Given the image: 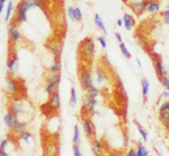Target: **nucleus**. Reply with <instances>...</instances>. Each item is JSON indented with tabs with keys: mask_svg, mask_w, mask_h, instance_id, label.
Instances as JSON below:
<instances>
[{
	"mask_svg": "<svg viewBox=\"0 0 169 156\" xmlns=\"http://www.w3.org/2000/svg\"><path fill=\"white\" fill-rule=\"evenodd\" d=\"M31 9L27 3L26 0H22L19 1V3L17 5V9H16V17L19 23H24L27 20V11Z\"/></svg>",
	"mask_w": 169,
	"mask_h": 156,
	"instance_id": "f257e3e1",
	"label": "nucleus"
},
{
	"mask_svg": "<svg viewBox=\"0 0 169 156\" xmlns=\"http://www.w3.org/2000/svg\"><path fill=\"white\" fill-rule=\"evenodd\" d=\"M6 91L10 95H17L19 92V84L11 76H7L6 78Z\"/></svg>",
	"mask_w": 169,
	"mask_h": 156,
	"instance_id": "f03ea898",
	"label": "nucleus"
},
{
	"mask_svg": "<svg viewBox=\"0 0 169 156\" xmlns=\"http://www.w3.org/2000/svg\"><path fill=\"white\" fill-rule=\"evenodd\" d=\"M80 48H81V51L84 53V56L91 57L95 52V45H94V41L91 37H87L84 39V42L80 44Z\"/></svg>",
	"mask_w": 169,
	"mask_h": 156,
	"instance_id": "7ed1b4c3",
	"label": "nucleus"
},
{
	"mask_svg": "<svg viewBox=\"0 0 169 156\" xmlns=\"http://www.w3.org/2000/svg\"><path fill=\"white\" fill-rule=\"evenodd\" d=\"M81 124H82V129H84V135H86L88 138H90V137L96 138V131H95V128H94V126H93V123H91L89 120L86 119V118H82Z\"/></svg>",
	"mask_w": 169,
	"mask_h": 156,
	"instance_id": "20e7f679",
	"label": "nucleus"
},
{
	"mask_svg": "<svg viewBox=\"0 0 169 156\" xmlns=\"http://www.w3.org/2000/svg\"><path fill=\"white\" fill-rule=\"evenodd\" d=\"M46 48L49 49L51 52L54 54L56 57H60L62 53V43L59 42L58 40H51L47 42Z\"/></svg>",
	"mask_w": 169,
	"mask_h": 156,
	"instance_id": "39448f33",
	"label": "nucleus"
},
{
	"mask_svg": "<svg viewBox=\"0 0 169 156\" xmlns=\"http://www.w3.org/2000/svg\"><path fill=\"white\" fill-rule=\"evenodd\" d=\"M80 83L84 90L87 91L89 87L93 85V77H91V73L88 70H84L80 75Z\"/></svg>",
	"mask_w": 169,
	"mask_h": 156,
	"instance_id": "423d86ee",
	"label": "nucleus"
},
{
	"mask_svg": "<svg viewBox=\"0 0 169 156\" xmlns=\"http://www.w3.org/2000/svg\"><path fill=\"white\" fill-rule=\"evenodd\" d=\"M8 34H9V37L14 42H18L20 40V32L18 30V26H17L16 23H10L9 27H8Z\"/></svg>",
	"mask_w": 169,
	"mask_h": 156,
	"instance_id": "0eeeda50",
	"label": "nucleus"
},
{
	"mask_svg": "<svg viewBox=\"0 0 169 156\" xmlns=\"http://www.w3.org/2000/svg\"><path fill=\"white\" fill-rule=\"evenodd\" d=\"M49 106L51 108V110H59L60 108V94H59L58 91H53L51 93V97H50V101H49Z\"/></svg>",
	"mask_w": 169,
	"mask_h": 156,
	"instance_id": "6e6552de",
	"label": "nucleus"
},
{
	"mask_svg": "<svg viewBox=\"0 0 169 156\" xmlns=\"http://www.w3.org/2000/svg\"><path fill=\"white\" fill-rule=\"evenodd\" d=\"M10 111H11V113H13L14 116H15V119H16V118H18V116L24 112V103L22 101H16V102H14V103L11 104Z\"/></svg>",
	"mask_w": 169,
	"mask_h": 156,
	"instance_id": "1a4fd4ad",
	"label": "nucleus"
},
{
	"mask_svg": "<svg viewBox=\"0 0 169 156\" xmlns=\"http://www.w3.org/2000/svg\"><path fill=\"white\" fill-rule=\"evenodd\" d=\"M96 99H94V97H90L88 96L86 97V100H84V109L87 110L88 112L90 113V114H94L95 113V106H96Z\"/></svg>",
	"mask_w": 169,
	"mask_h": 156,
	"instance_id": "9d476101",
	"label": "nucleus"
},
{
	"mask_svg": "<svg viewBox=\"0 0 169 156\" xmlns=\"http://www.w3.org/2000/svg\"><path fill=\"white\" fill-rule=\"evenodd\" d=\"M11 129H13V131L15 133L20 135V133H24V131L26 130V123H24V122H22V121H18L17 119H15L13 122Z\"/></svg>",
	"mask_w": 169,
	"mask_h": 156,
	"instance_id": "9b49d317",
	"label": "nucleus"
},
{
	"mask_svg": "<svg viewBox=\"0 0 169 156\" xmlns=\"http://www.w3.org/2000/svg\"><path fill=\"white\" fill-rule=\"evenodd\" d=\"M149 2H150L149 0H143L141 2H134L133 5H132V8H133V10L138 14V15H140V14H142L143 11L146 9V7H148Z\"/></svg>",
	"mask_w": 169,
	"mask_h": 156,
	"instance_id": "f8f14e48",
	"label": "nucleus"
},
{
	"mask_svg": "<svg viewBox=\"0 0 169 156\" xmlns=\"http://www.w3.org/2000/svg\"><path fill=\"white\" fill-rule=\"evenodd\" d=\"M156 73H157V75H158V77H159V78L167 74L166 67L163 66V60H161V59H157L156 60Z\"/></svg>",
	"mask_w": 169,
	"mask_h": 156,
	"instance_id": "ddd939ff",
	"label": "nucleus"
},
{
	"mask_svg": "<svg viewBox=\"0 0 169 156\" xmlns=\"http://www.w3.org/2000/svg\"><path fill=\"white\" fill-rule=\"evenodd\" d=\"M17 66H18V58H17L16 56L8 59V61H7V68H8V71H9V73L13 74L15 68H17Z\"/></svg>",
	"mask_w": 169,
	"mask_h": 156,
	"instance_id": "4468645a",
	"label": "nucleus"
},
{
	"mask_svg": "<svg viewBox=\"0 0 169 156\" xmlns=\"http://www.w3.org/2000/svg\"><path fill=\"white\" fill-rule=\"evenodd\" d=\"M132 17H131L130 14H124V17H123V23L124 25H125V27H126V30L131 31L132 28H133V22H132Z\"/></svg>",
	"mask_w": 169,
	"mask_h": 156,
	"instance_id": "2eb2a0df",
	"label": "nucleus"
},
{
	"mask_svg": "<svg viewBox=\"0 0 169 156\" xmlns=\"http://www.w3.org/2000/svg\"><path fill=\"white\" fill-rule=\"evenodd\" d=\"M93 150L96 155H101L103 153V147H101V143L97 138H95L94 141H93Z\"/></svg>",
	"mask_w": 169,
	"mask_h": 156,
	"instance_id": "dca6fc26",
	"label": "nucleus"
},
{
	"mask_svg": "<svg viewBox=\"0 0 169 156\" xmlns=\"http://www.w3.org/2000/svg\"><path fill=\"white\" fill-rule=\"evenodd\" d=\"M5 124H6L8 128H10L11 129V127H13V122L14 120H15V116H14V114L11 113V111H8V112L6 113V116H5Z\"/></svg>",
	"mask_w": 169,
	"mask_h": 156,
	"instance_id": "f3484780",
	"label": "nucleus"
},
{
	"mask_svg": "<svg viewBox=\"0 0 169 156\" xmlns=\"http://www.w3.org/2000/svg\"><path fill=\"white\" fill-rule=\"evenodd\" d=\"M60 57H56L54 58V61H53V65L51 66L50 70H51V73H60V70H61V62H60V59H59Z\"/></svg>",
	"mask_w": 169,
	"mask_h": 156,
	"instance_id": "a211bd4d",
	"label": "nucleus"
},
{
	"mask_svg": "<svg viewBox=\"0 0 169 156\" xmlns=\"http://www.w3.org/2000/svg\"><path fill=\"white\" fill-rule=\"evenodd\" d=\"M95 24H96V25L99 27V30H101L103 32H104V33H107L106 27H105V25H104V22H103L101 17L99 16L98 14H96V15H95Z\"/></svg>",
	"mask_w": 169,
	"mask_h": 156,
	"instance_id": "6ab92c4d",
	"label": "nucleus"
},
{
	"mask_svg": "<svg viewBox=\"0 0 169 156\" xmlns=\"http://www.w3.org/2000/svg\"><path fill=\"white\" fill-rule=\"evenodd\" d=\"M141 85H142V94L143 96H146L149 94L150 90V83L148 79H142L141 80Z\"/></svg>",
	"mask_w": 169,
	"mask_h": 156,
	"instance_id": "aec40b11",
	"label": "nucleus"
},
{
	"mask_svg": "<svg viewBox=\"0 0 169 156\" xmlns=\"http://www.w3.org/2000/svg\"><path fill=\"white\" fill-rule=\"evenodd\" d=\"M80 130H79V126L76 124L75 126V133H73V144L75 145H79L80 144Z\"/></svg>",
	"mask_w": 169,
	"mask_h": 156,
	"instance_id": "412c9836",
	"label": "nucleus"
},
{
	"mask_svg": "<svg viewBox=\"0 0 169 156\" xmlns=\"http://www.w3.org/2000/svg\"><path fill=\"white\" fill-rule=\"evenodd\" d=\"M160 9V5L158 2H149L148 7H146V10L149 11V13H157V11H159Z\"/></svg>",
	"mask_w": 169,
	"mask_h": 156,
	"instance_id": "4be33fe9",
	"label": "nucleus"
},
{
	"mask_svg": "<svg viewBox=\"0 0 169 156\" xmlns=\"http://www.w3.org/2000/svg\"><path fill=\"white\" fill-rule=\"evenodd\" d=\"M87 95L90 97H94V99H96V97L98 96V94H99V91H98V88L96 86H94V85H91L89 88L87 90Z\"/></svg>",
	"mask_w": 169,
	"mask_h": 156,
	"instance_id": "5701e85b",
	"label": "nucleus"
},
{
	"mask_svg": "<svg viewBox=\"0 0 169 156\" xmlns=\"http://www.w3.org/2000/svg\"><path fill=\"white\" fill-rule=\"evenodd\" d=\"M58 85H59V84L54 83V82H49V84H47V85H46V87H45V92L47 94H51L53 91L56 90Z\"/></svg>",
	"mask_w": 169,
	"mask_h": 156,
	"instance_id": "b1692460",
	"label": "nucleus"
},
{
	"mask_svg": "<svg viewBox=\"0 0 169 156\" xmlns=\"http://www.w3.org/2000/svg\"><path fill=\"white\" fill-rule=\"evenodd\" d=\"M27 3H28L29 8H33V7H39V8H43L42 6V0H26Z\"/></svg>",
	"mask_w": 169,
	"mask_h": 156,
	"instance_id": "393cba45",
	"label": "nucleus"
},
{
	"mask_svg": "<svg viewBox=\"0 0 169 156\" xmlns=\"http://www.w3.org/2000/svg\"><path fill=\"white\" fill-rule=\"evenodd\" d=\"M77 104V94H76V88L71 87V99H70V105L75 108Z\"/></svg>",
	"mask_w": 169,
	"mask_h": 156,
	"instance_id": "a878e982",
	"label": "nucleus"
},
{
	"mask_svg": "<svg viewBox=\"0 0 169 156\" xmlns=\"http://www.w3.org/2000/svg\"><path fill=\"white\" fill-rule=\"evenodd\" d=\"M13 8H14V6H13V1L10 0L9 1V3H8V7H7V13H6V17H5V22H9V17H10V15H11V13H13Z\"/></svg>",
	"mask_w": 169,
	"mask_h": 156,
	"instance_id": "bb28decb",
	"label": "nucleus"
},
{
	"mask_svg": "<svg viewBox=\"0 0 169 156\" xmlns=\"http://www.w3.org/2000/svg\"><path fill=\"white\" fill-rule=\"evenodd\" d=\"M96 73H97V83L98 84H101L103 82H104V79H105L104 73H103L101 68H99V67H98L97 70H96Z\"/></svg>",
	"mask_w": 169,
	"mask_h": 156,
	"instance_id": "cd10ccee",
	"label": "nucleus"
},
{
	"mask_svg": "<svg viewBox=\"0 0 169 156\" xmlns=\"http://www.w3.org/2000/svg\"><path fill=\"white\" fill-rule=\"evenodd\" d=\"M168 119H169V111H167V110L160 111V114H159V120L160 121L165 122V121H167Z\"/></svg>",
	"mask_w": 169,
	"mask_h": 156,
	"instance_id": "c85d7f7f",
	"label": "nucleus"
},
{
	"mask_svg": "<svg viewBox=\"0 0 169 156\" xmlns=\"http://www.w3.org/2000/svg\"><path fill=\"white\" fill-rule=\"evenodd\" d=\"M137 153H138V156H146V155H149V153H148L146 148L143 146V145H139V148L137 150Z\"/></svg>",
	"mask_w": 169,
	"mask_h": 156,
	"instance_id": "c756f323",
	"label": "nucleus"
},
{
	"mask_svg": "<svg viewBox=\"0 0 169 156\" xmlns=\"http://www.w3.org/2000/svg\"><path fill=\"white\" fill-rule=\"evenodd\" d=\"M160 80H161V84L163 86L166 87V90H169V76L168 75H163V77H160Z\"/></svg>",
	"mask_w": 169,
	"mask_h": 156,
	"instance_id": "7c9ffc66",
	"label": "nucleus"
},
{
	"mask_svg": "<svg viewBox=\"0 0 169 156\" xmlns=\"http://www.w3.org/2000/svg\"><path fill=\"white\" fill-rule=\"evenodd\" d=\"M31 138H32V133H29V131H27V130H25L24 133H20V139L25 140V141H28Z\"/></svg>",
	"mask_w": 169,
	"mask_h": 156,
	"instance_id": "2f4dec72",
	"label": "nucleus"
},
{
	"mask_svg": "<svg viewBox=\"0 0 169 156\" xmlns=\"http://www.w3.org/2000/svg\"><path fill=\"white\" fill-rule=\"evenodd\" d=\"M120 48H121V51H122V53H123L124 56L126 57V58H131V53L129 52V50H127V48H126V45H125V44L121 42Z\"/></svg>",
	"mask_w": 169,
	"mask_h": 156,
	"instance_id": "473e14b6",
	"label": "nucleus"
},
{
	"mask_svg": "<svg viewBox=\"0 0 169 156\" xmlns=\"http://www.w3.org/2000/svg\"><path fill=\"white\" fill-rule=\"evenodd\" d=\"M75 18H76V20L82 19V13H81V9H80L79 7H76L75 8Z\"/></svg>",
	"mask_w": 169,
	"mask_h": 156,
	"instance_id": "72a5a7b5",
	"label": "nucleus"
},
{
	"mask_svg": "<svg viewBox=\"0 0 169 156\" xmlns=\"http://www.w3.org/2000/svg\"><path fill=\"white\" fill-rule=\"evenodd\" d=\"M138 130H139V133H140V135L142 136V138H143V140L146 141V139H148V135H146V130L143 129L142 127H140L139 124H138Z\"/></svg>",
	"mask_w": 169,
	"mask_h": 156,
	"instance_id": "f704fd0d",
	"label": "nucleus"
},
{
	"mask_svg": "<svg viewBox=\"0 0 169 156\" xmlns=\"http://www.w3.org/2000/svg\"><path fill=\"white\" fill-rule=\"evenodd\" d=\"M68 14H69V17L71 18L72 20H76V18H75V8L73 7H69L68 8Z\"/></svg>",
	"mask_w": 169,
	"mask_h": 156,
	"instance_id": "c9c22d12",
	"label": "nucleus"
},
{
	"mask_svg": "<svg viewBox=\"0 0 169 156\" xmlns=\"http://www.w3.org/2000/svg\"><path fill=\"white\" fill-rule=\"evenodd\" d=\"M72 150H73V155H76V156H81V152H80V150H79L78 145H75V144H73V147H72Z\"/></svg>",
	"mask_w": 169,
	"mask_h": 156,
	"instance_id": "e433bc0d",
	"label": "nucleus"
},
{
	"mask_svg": "<svg viewBox=\"0 0 169 156\" xmlns=\"http://www.w3.org/2000/svg\"><path fill=\"white\" fill-rule=\"evenodd\" d=\"M98 42H99V43H101V45L103 48H106L107 47V43H106V41H105V37H103V36H99L98 37Z\"/></svg>",
	"mask_w": 169,
	"mask_h": 156,
	"instance_id": "4c0bfd02",
	"label": "nucleus"
},
{
	"mask_svg": "<svg viewBox=\"0 0 169 156\" xmlns=\"http://www.w3.org/2000/svg\"><path fill=\"white\" fill-rule=\"evenodd\" d=\"M137 41H138V43L140 44L143 49H144V48H146V43L144 42V40H143V39H141V37H137Z\"/></svg>",
	"mask_w": 169,
	"mask_h": 156,
	"instance_id": "58836bf2",
	"label": "nucleus"
},
{
	"mask_svg": "<svg viewBox=\"0 0 169 156\" xmlns=\"http://www.w3.org/2000/svg\"><path fill=\"white\" fill-rule=\"evenodd\" d=\"M163 110H167V111H169V102H165L163 105L160 106V111H163Z\"/></svg>",
	"mask_w": 169,
	"mask_h": 156,
	"instance_id": "ea45409f",
	"label": "nucleus"
},
{
	"mask_svg": "<svg viewBox=\"0 0 169 156\" xmlns=\"http://www.w3.org/2000/svg\"><path fill=\"white\" fill-rule=\"evenodd\" d=\"M8 140L7 139H5V140H2L1 143H0V148H3V150H6V147H7V145H8Z\"/></svg>",
	"mask_w": 169,
	"mask_h": 156,
	"instance_id": "a19ab883",
	"label": "nucleus"
},
{
	"mask_svg": "<svg viewBox=\"0 0 169 156\" xmlns=\"http://www.w3.org/2000/svg\"><path fill=\"white\" fill-rule=\"evenodd\" d=\"M129 156H138V153H137V150H131L129 153H127Z\"/></svg>",
	"mask_w": 169,
	"mask_h": 156,
	"instance_id": "79ce46f5",
	"label": "nucleus"
},
{
	"mask_svg": "<svg viewBox=\"0 0 169 156\" xmlns=\"http://www.w3.org/2000/svg\"><path fill=\"white\" fill-rule=\"evenodd\" d=\"M115 37H116V40L118 41L120 43H121V42H122V41H123V40H122V35H121L120 33H117V32H116V33H115Z\"/></svg>",
	"mask_w": 169,
	"mask_h": 156,
	"instance_id": "37998d69",
	"label": "nucleus"
},
{
	"mask_svg": "<svg viewBox=\"0 0 169 156\" xmlns=\"http://www.w3.org/2000/svg\"><path fill=\"white\" fill-rule=\"evenodd\" d=\"M163 97L165 99H169V90H166L163 92Z\"/></svg>",
	"mask_w": 169,
	"mask_h": 156,
	"instance_id": "c03bdc74",
	"label": "nucleus"
},
{
	"mask_svg": "<svg viewBox=\"0 0 169 156\" xmlns=\"http://www.w3.org/2000/svg\"><path fill=\"white\" fill-rule=\"evenodd\" d=\"M163 123H165V128H166V131L169 133V119L167 120V121H165Z\"/></svg>",
	"mask_w": 169,
	"mask_h": 156,
	"instance_id": "a18cd8bd",
	"label": "nucleus"
},
{
	"mask_svg": "<svg viewBox=\"0 0 169 156\" xmlns=\"http://www.w3.org/2000/svg\"><path fill=\"white\" fill-rule=\"evenodd\" d=\"M8 153H7L6 150H3V148H0V156H7Z\"/></svg>",
	"mask_w": 169,
	"mask_h": 156,
	"instance_id": "49530a36",
	"label": "nucleus"
},
{
	"mask_svg": "<svg viewBox=\"0 0 169 156\" xmlns=\"http://www.w3.org/2000/svg\"><path fill=\"white\" fill-rule=\"evenodd\" d=\"M3 6H5V3H3V2H0V15H1V13H2Z\"/></svg>",
	"mask_w": 169,
	"mask_h": 156,
	"instance_id": "de8ad7c7",
	"label": "nucleus"
},
{
	"mask_svg": "<svg viewBox=\"0 0 169 156\" xmlns=\"http://www.w3.org/2000/svg\"><path fill=\"white\" fill-rule=\"evenodd\" d=\"M117 25H118V26H122V25H123V20L122 19L117 20Z\"/></svg>",
	"mask_w": 169,
	"mask_h": 156,
	"instance_id": "09e8293b",
	"label": "nucleus"
},
{
	"mask_svg": "<svg viewBox=\"0 0 169 156\" xmlns=\"http://www.w3.org/2000/svg\"><path fill=\"white\" fill-rule=\"evenodd\" d=\"M163 19H165V22H166L167 24H169V17H167V16H163Z\"/></svg>",
	"mask_w": 169,
	"mask_h": 156,
	"instance_id": "8fccbe9b",
	"label": "nucleus"
},
{
	"mask_svg": "<svg viewBox=\"0 0 169 156\" xmlns=\"http://www.w3.org/2000/svg\"><path fill=\"white\" fill-rule=\"evenodd\" d=\"M163 15H165V16H167V17H169V9L165 10V13H163Z\"/></svg>",
	"mask_w": 169,
	"mask_h": 156,
	"instance_id": "3c124183",
	"label": "nucleus"
},
{
	"mask_svg": "<svg viewBox=\"0 0 169 156\" xmlns=\"http://www.w3.org/2000/svg\"><path fill=\"white\" fill-rule=\"evenodd\" d=\"M137 62H138V65H139V67H142V63H141L140 59H137Z\"/></svg>",
	"mask_w": 169,
	"mask_h": 156,
	"instance_id": "603ef678",
	"label": "nucleus"
},
{
	"mask_svg": "<svg viewBox=\"0 0 169 156\" xmlns=\"http://www.w3.org/2000/svg\"><path fill=\"white\" fill-rule=\"evenodd\" d=\"M5 1H6V0H0V2H3V3H5Z\"/></svg>",
	"mask_w": 169,
	"mask_h": 156,
	"instance_id": "864d4df0",
	"label": "nucleus"
},
{
	"mask_svg": "<svg viewBox=\"0 0 169 156\" xmlns=\"http://www.w3.org/2000/svg\"><path fill=\"white\" fill-rule=\"evenodd\" d=\"M168 1H169V0H168Z\"/></svg>",
	"mask_w": 169,
	"mask_h": 156,
	"instance_id": "5fc2aeb1",
	"label": "nucleus"
}]
</instances>
